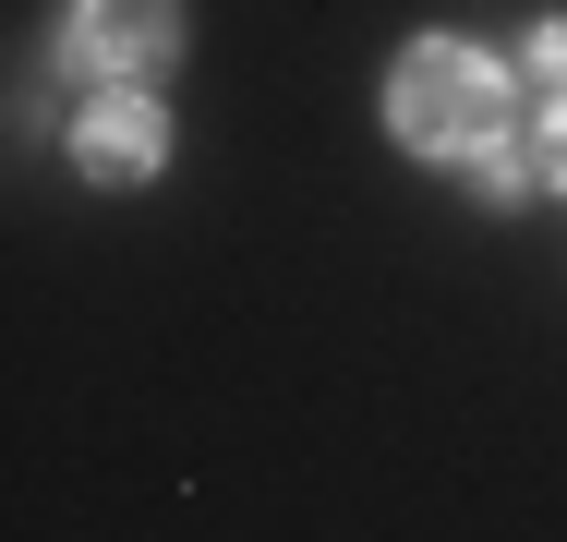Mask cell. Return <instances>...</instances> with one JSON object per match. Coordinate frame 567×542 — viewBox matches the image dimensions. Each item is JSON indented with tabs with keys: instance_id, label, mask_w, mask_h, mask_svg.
Listing matches in <instances>:
<instances>
[{
	"instance_id": "cell-4",
	"label": "cell",
	"mask_w": 567,
	"mask_h": 542,
	"mask_svg": "<svg viewBox=\"0 0 567 542\" xmlns=\"http://www.w3.org/2000/svg\"><path fill=\"white\" fill-rule=\"evenodd\" d=\"M532 85H567V24H544V37H532Z\"/></svg>"
},
{
	"instance_id": "cell-2",
	"label": "cell",
	"mask_w": 567,
	"mask_h": 542,
	"mask_svg": "<svg viewBox=\"0 0 567 542\" xmlns=\"http://www.w3.org/2000/svg\"><path fill=\"white\" fill-rule=\"evenodd\" d=\"M73 73H97V85H133V73H157L169 49H182V0H73Z\"/></svg>"
},
{
	"instance_id": "cell-5",
	"label": "cell",
	"mask_w": 567,
	"mask_h": 542,
	"mask_svg": "<svg viewBox=\"0 0 567 542\" xmlns=\"http://www.w3.org/2000/svg\"><path fill=\"white\" fill-rule=\"evenodd\" d=\"M532 157H544V194H567V108H556V133H544Z\"/></svg>"
},
{
	"instance_id": "cell-3",
	"label": "cell",
	"mask_w": 567,
	"mask_h": 542,
	"mask_svg": "<svg viewBox=\"0 0 567 542\" xmlns=\"http://www.w3.org/2000/svg\"><path fill=\"white\" fill-rule=\"evenodd\" d=\"M73 169H85V181H110V194H133V181L157 169V108H145V97L97 108V121L73 133Z\"/></svg>"
},
{
	"instance_id": "cell-1",
	"label": "cell",
	"mask_w": 567,
	"mask_h": 542,
	"mask_svg": "<svg viewBox=\"0 0 567 542\" xmlns=\"http://www.w3.org/2000/svg\"><path fill=\"white\" fill-rule=\"evenodd\" d=\"M386 121H399V145H423V157H483V145L507 133V73H495L483 49H458V37H423V49L399 61V85H386Z\"/></svg>"
}]
</instances>
